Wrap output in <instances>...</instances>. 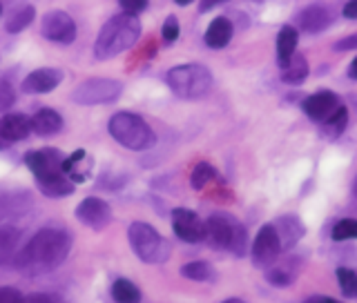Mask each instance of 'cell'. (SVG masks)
<instances>
[{"instance_id":"obj_22","label":"cell","mask_w":357,"mask_h":303,"mask_svg":"<svg viewBox=\"0 0 357 303\" xmlns=\"http://www.w3.org/2000/svg\"><path fill=\"white\" fill-rule=\"evenodd\" d=\"M232 40V22L228 18H215L206 29V45L212 49H221Z\"/></svg>"},{"instance_id":"obj_16","label":"cell","mask_w":357,"mask_h":303,"mask_svg":"<svg viewBox=\"0 0 357 303\" xmlns=\"http://www.w3.org/2000/svg\"><path fill=\"white\" fill-rule=\"evenodd\" d=\"M31 132V118L25 114H5L0 118V139L3 141H22Z\"/></svg>"},{"instance_id":"obj_12","label":"cell","mask_w":357,"mask_h":303,"mask_svg":"<svg viewBox=\"0 0 357 303\" xmlns=\"http://www.w3.org/2000/svg\"><path fill=\"white\" fill-rule=\"evenodd\" d=\"M76 219L92 230H103L112 221V208L105 203L103 199L89 196V199L81 201V205L76 208Z\"/></svg>"},{"instance_id":"obj_14","label":"cell","mask_w":357,"mask_h":303,"mask_svg":"<svg viewBox=\"0 0 357 303\" xmlns=\"http://www.w3.org/2000/svg\"><path fill=\"white\" fill-rule=\"evenodd\" d=\"M340 107V98L333 92H317L304 100V111L312 121H328Z\"/></svg>"},{"instance_id":"obj_2","label":"cell","mask_w":357,"mask_h":303,"mask_svg":"<svg viewBox=\"0 0 357 303\" xmlns=\"http://www.w3.org/2000/svg\"><path fill=\"white\" fill-rule=\"evenodd\" d=\"M141 36V20L132 14H116L112 16L103 29L98 31L94 42V56L98 61H109L114 56L130 49Z\"/></svg>"},{"instance_id":"obj_34","label":"cell","mask_w":357,"mask_h":303,"mask_svg":"<svg viewBox=\"0 0 357 303\" xmlns=\"http://www.w3.org/2000/svg\"><path fill=\"white\" fill-rule=\"evenodd\" d=\"M119 5L123 7V14L139 16L141 11L148 7V0H119Z\"/></svg>"},{"instance_id":"obj_32","label":"cell","mask_w":357,"mask_h":303,"mask_svg":"<svg viewBox=\"0 0 357 303\" xmlns=\"http://www.w3.org/2000/svg\"><path fill=\"white\" fill-rule=\"evenodd\" d=\"M163 40L170 45V42H174L176 38H178V20L174 18V16H167L165 18V22H163Z\"/></svg>"},{"instance_id":"obj_5","label":"cell","mask_w":357,"mask_h":303,"mask_svg":"<svg viewBox=\"0 0 357 303\" xmlns=\"http://www.w3.org/2000/svg\"><path fill=\"white\" fill-rule=\"evenodd\" d=\"M128 239L134 254L145 263H165L170 259V245L148 223H132L128 230Z\"/></svg>"},{"instance_id":"obj_21","label":"cell","mask_w":357,"mask_h":303,"mask_svg":"<svg viewBox=\"0 0 357 303\" xmlns=\"http://www.w3.org/2000/svg\"><path fill=\"white\" fill-rule=\"evenodd\" d=\"M38 189L50 199H61L74 192V181L67 174H56L50 178H36Z\"/></svg>"},{"instance_id":"obj_18","label":"cell","mask_w":357,"mask_h":303,"mask_svg":"<svg viewBox=\"0 0 357 303\" xmlns=\"http://www.w3.org/2000/svg\"><path fill=\"white\" fill-rule=\"evenodd\" d=\"M277 234H279V241H282V248L288 250V248H293V245L304 237V226H301V221L297 217H282L279 221L273 223Z\"/></svg>"},{"instance_id":"obj_3","label":"cell","mask_w":357,"mask_h":303,"mask_svg":"<svg viewBox=\"0 0 357 303\" xmlns=\"http://www.w3.org/2000/svg\"><path fill=\"white\" fill-rule=\"evenodd\" d=\"M107 130L116 143H121L123 148L134 150V152L150 150L156 143L152 127L141 116L132 114V111H119V114H114L109 118Z\"/></svg>"},{"instance_id":"obj_23","label":"cell","mask_w":357,"mask_h":303,"mask_svg":"<svg viewBox=\"0 0 357 303\" xmlns=\"http://www.w3.org/2000/svg\"><path fill=\"white\" fill-rule=\"evenodd\" d=\"M308 76V63L301 54H295L290 63L282 70V81L288 85H301Z\"/></svg>"},{"instance_id":"obj_28","label":"cell","mask_w":357,"mask_h":303,"mask_svg":"<svg viewBox=\"0 0 357 303\" xmlns=\"http://www.w3.org/2000/svg\"><path fill=\"white\" fill-rule=\"evenodd\" d=\"M337 281L340 290L346 299H355L357 297V272L349 270V267H340L337 270Z\"/></svg>"},{"instance_id":"obj_15","label":"cell","mask_w":357,"mask_h":303,"mask_svg":"<svg viewBox=\"0 0 357 303\" xmlns=\"http://www.w3.org/2000/svg\"><path fill=\"white\" fill-rule=\"evenodd\" d=\"M297 22H299V27L304 29V31L319 33V31H324L333 22V14L324 5H310V7L299 11Z\"/></svg>"},{"instance_id":"obj_40","label":"cell","mask_w":357,"mask_h":303,"mask_svg":"<svg viewBox=\"0 0 357 303\" xmlns=\"http://www.w3.org/2000/svg\"><path fill=\"white\" fill-rule=\"evenodd\" d=\"M219 3H223V0H201L199 11H208V9H212V7H217Z\"/></svg>"},{"instance_id":"obj_17","label":"cell","mask_w":357,"mask_h":303,"mask_svg":"<svg viewBox=\"0 0 357 303\" xmlns=\"http://www.w3.org/2000/svg\"><path fill=\"white\" fill-rule=\"evenodd\" d=\"M20 250V230L11 226L0 228V265H16Z\"/></svg>"},{"instance_id":"obj_19","label":"cell","mask_w":357,"mask_h":303,"mask_svg":"<svg viewBox=\"0 0 357 303\" xmlns=\"http://www.w3.org/2000/svg\"><path fill=\"white\" fill-rule=\"evenodd\" d=\"M61 127H63V116L50 107L38 109L36 114L31 116V130L36 132L38 137H52V134L61 132Z\"/></svg>"},{"instance_id":"obj_24","label":"cell","mask_w":357,"mask_h":303,"mask_svg":"<svg viewBox=\"0 0 357 303\" xmlns=\"http://www.w3.org/2000/svg\"><path fill=\"white\" fill-rule=\"evenodd\" d=\"M112 299L116 303H139L141 293L132 281H128V279H116V281L112 283Z\"/></svg>"},{"instance_id":"obj_31","label":"cell","mask_w":357,"mask_h":303,"mask_svg":"<svg viewBox=\"0 0 357 303\" xmlns=\"http://www.w3.org/2000/svg\"><path fill=\"white\" fill-rule=\"evenodd\" d=\"M324 123H326V132L331 134V137H340V134L346 130V123H349V111H346V107L340 105L337 109H335V114Z\"/></svg>"},{"instance_id":"obj_30","label":"cell","mask_w":357,"mask_h":303,"mask_svg":"<svg viewBox=\"0 0 357 303\" xmlns=\"http://www.w3.org/2000/svg\"><path fill=\"white\" fill-rule=\"evenodd\" d=\"M333 241H349V239H357V221L355 219H344L331 232Z\"/></svg>"},{"instance_id":"obj_44","label":"cell","mask_w":357,"mask_h":303,"mask_svg":"<svg viewBox=\"0 0 357 303\" xmlns=\"http://www.w3.org/2000/svg\"><path fill=\"white\" fill-rule=\"evenodd\" d=\"M353 192H355V196H357V178H355V185H353Z\"/></svg>"},{"instance_id":"obj_4","label":"cell","mask_w":357,"mask_h":303,"mask_svg":"<svg viewBox=\"0 0 357 303\" xmlns=\"http://www.w3.org/2000/svg\"><path fill=\"white\" fill-rule=\"evenodd\" d=\"M167 85L178 98L197 100L210 94L212 89V74L204 65H178L167 72Z\"/></svg>"},{"instance_id":"obj_6","label":"cell","mask_w":357,"mask_h":303,"mask_svg":"<svg viewBox=\"0 0 357 303\" xmlns=\"http://www.w3.org/2000/svg\"><path fill=\"white\" fill-rule=\"evenodd\" d=\"M245 239H248V234H245L243 226L228 215H212L206 221V241L215 248L241 254L245 248Z\"/></svg>"},{"instance_id":"obj_27","label":"cell","mask_w":357,"mask_h":303,"mask_svg":"<svg viewBox=\"0 0 357 303\" xmlns=\"http://www.w3.org/2000/svg\"><path fill=\"white\" fill-rule=\"evenodd\" d=\"M217 178V172L212 170V165H208L206 161H201L195 165V170H192V187L195 189H204L208 187L212 181Z\"/></svg>"},{"instance_id":"obj_26","label":"cell","mask_w":357,"mask_h":303,"mask_svg":"<svg viewBox=\"0 0 357 303\" xmlns=\"http://www.w3.org/2000/svg\"><path fill=\"white\" fill-rule=\"evenodd\" d=\"M181 274L185 279H192V281H212L215 279V272H212V265L206 261H192L185 263L181 267Z\"/></svg>"},{"instance_id":"obj_39","label":"cell","mask_w":357,"mask_h":303,"mask_svg":"<svg viewBox=\"0 0 357 303\" xmlns=\"http://www.w3.org/2000/svg\"><path fill=\"white\" fill-rule=\"evenodd\" d=\"M304 303H340V301H335L333 297H321V295H317V297H308Z\"/></svg>"},{"instance_id":"obj_1","label":"cell","mask_w":357,"mask_h":303,"mask_svg":"<svg viewBox=\"0 0 357 303\" xmlns=\"http://www.w3.org/2000/svg\"><path fill=\"white\" fill-rule=\"evenodd\" d=\"M70 248L72 237L65 230H40L20 250L16 267L29 274L52 272L67 259Z\"/></svg>"},{"instance_id":"obj_11","label":"cell","mask_w":357,"mask_h":303,"mask_svg":"<svg viewBox=\"0 0 357 303\" xmlns=\"http://www.w3.org/2000/svg\"><path fill=\"white\" fill-rule=\"evenodd\" d=\"M172 230L185 243L206 241V223L197 217V212L178 208L172 212Z\"/></svg>"},{"instance_id":"obj_38","label":"cell","mask_w":357,"mask_h":303,"mask_svg":"<svg viewBox=\"0 0 357 303\" xmlns=\"http://www.w3.org/2000/svg\"><path fill=\"white\" fill-rule=\"evenodd\" d=\"M22 303H54V299L47 295H29L22 299Z\"/></svg>"},{"instance_id":"obj_9","label":"cell","mask_w":357,"mask_h":303,"mask_svg":"<svg viewBox=\"0 0 357 303\" xmlns=\"http://www.w3.org/2000/svg\"><path fill=\"white\" fill-rule=\"evenodd\" d=\"M40 31H43V36L52 42L70 45L76 38V22L72 20L70 14H65V11H50V14L43 16Z\"/></svg>"},{"instance_id":"obj_20","label":"cell","mask_w":357,"mask_h":303,"mask_svg":"<svg viewBox=\"0 0 357 303\" xmlns=\"http://www.w3.org/2000/svg\"><path fill=\"white\" fill-rule=\"evenodd\" d=\"M297 29L295 27H290V25H284L282 29H279V36H277V63L279 67H284L290 63V59L295 56L297 52Z\"/></svg>"},{"instance_id":"obj_42","label":"cell","mask_w":357,"mask_h":303,"mask_svg":"<svg viewBox=\"0 0 357 303\" xmlns=\"http://www.w3.org/2000/svg\"><path fill=\"white\" fill-rule=\"evenodd\" d=\"M174 3H176V5H181V7H185V5L192 3V0H174Z\"/></svg>"},{"instance_id":"obj_45","label":"cell","mask_w":357,"mask_h":303,"mask_svg":"<svg viewBox=\"0 0 357 303\" xmlns=\"http://www.w3.org/2000/svg\"><path fill=\"white\" fill-rule=\"evenodd\" d=\"M0 14H3V5H0Z\"/></svg>"},{"instance_id":"obj_8","label":"cell","mask_w":357,"mask_h":303,"mask_svg":"<svg viewBox=\"0 0 357 303\" xmlns=\"http://www.w3.org/2000/svg\"><path fill=\"white\" fill-rule=\"evenodd\" d=\"M282 241H279V234L275 226H264L257 232V239L252 243V263L257 267H271L279 254H282Z\"/></svg>"},{"instance_id":"obj_13","label":"cell","mask_w":357,"mask_h":303,"mask_svg":"<svg viewBox=\"0 0 357 303\" xmlns=\"http://www.w3.org/2000/svg\"><path fill=\"white\" fill-rule=\"evenodd\" d=\"M63 83V72L45 67V70L31 72L25 81H22V92L25 94H47L54 87H59Z\"/></svg>"},{"instance_id":"obj_29","label":"cell","mask_w":357,"mask_h":303,"mask_svg":"<svg viewBox=\"0 0 357 303\" xmlns=\"http://www.w3.org/2000/svg\"><path fill=\"white\" fill-rule=\"evenodd\" d=\"M266 279H268V281H271L273 286H277V288H288L290 283H293L295 272H293V270H288L286 265H275V267H271V270L266 272Z\"/></svg>"},{"instance_id":"obj_33","label":"cell","mask_w":357,"mask_h":303,"mask_svg":"<svg viewBox=\"0 0 357 303\" xmlns=\"http://www.w3.org/2000/svg\"><path fill=\"white\" fill-rule=\"evenodd\" d=\"M14 100H16V94H14V89H11V85L0 81V111L9 109L14 105Z\"/></svg>"},{"instance_id":"obj_10","label":"cell","mask_w":357,"mask_h":303,"mask_svg":"<svg viewBox=\"0 0 357 303\" xmlns=\"http://www.w3.org/2000/svg\"><path fill=\"white\" fill-rule=\"evenodd\" d=\"M25 163H27V167L33 172V176H36V178H50V176H56V174H65L63 172L65 156L59 150H52V148L27 152Z\"/></svg>"},{"instance_id":"obj_41","label":"cell","mask_w":357,"mask_h":303,"mask_svg":"<svg viewBox=\"0 0 357 303\" xmlns=\"http://www.w3.org/2000/svg\"><path fill=\"white\" fill-rule=\"evenodd\" d=\"M349 76L351 78H355V81H357V56H355V61L351 63V67H349Z\"/></svg>"},{"instance_id":"obj_37","label":"cell","mask_w":357,"mask_h":303,"mask_svg":"<svg viewBox=\"0 0 357 303\" xmlns=\"http://www.w3.org/2000/svg\"><path fill=\"white\" fill-rule=\"evenodd\" d=\"M342 11H344V18H357V0H349Z\"/></svg>"},{"instance_id":"obj_36","label":"cell","mask_w":357,"mask_h":303,"mask_svg":"<svg viewBox=\"0 0 357 303\" xmlns=\"http://www.w3.org/2000/svg\"><path fill=\"white\" fill-rule=\"evenodd\" d=\"M335 49H340V52L357 49V33H353V36H344L342 40H337L335 42Z\"/></svg>"},{"instance_id":"obj_7","label":"cell","mask_w":357,"mask_h":303,"mask_svg":"<svg viewBox=\"0 0 357 303\" xmlns=\"http://www.w3.org/2000/svg\"><path fill=\"white\" fill-rule=\"evenodd\" d=\"M123 85L119 81H109V78H89V81L81 83L72 98L78 105H100V103H112L121 96Z\"/></svg>"},{"instance_id":"obj_25","label":"cell","mask_w":357,"mask_h":303,"mask_svg":"<svg viewBox=\"0 0 357 303\" xmlns=\"http://www.w3.org/2000/svg\"><path fill=\"white\" fill-rule=\"evenodd\" d=\"M33 18H36V9H33L31 5H27V7L14 11V14H11V18H7V25L5 27H7V31L16 33V31H22L25 27H29Z\"/></svg>"},{"instance_id":"obj_43","label":"cell","mask_w":357,"mask_h":303,"mask_svg":"<svg viewBox=\"0 0 357 303\" xmlns=\"http://www.w3.org/2000/svg\"><path fill=\"white\" fill-rule=\"evenodd\" d=\"M221 303H245V301H241V299H226V301H221Z\"/></svg>"},{"instance_id":"obj_35","label":"cell","mask_w":357,"mask_h":303,"mask_svg":"<svg viewBox=\"0 0 357 303\" xmlns=\"http://www.w3.org/2000/svg\"><path fill=\"white\" fill-rule=\"evenodd\" d=\"M0 303H22V295L14 288H0Z\"/></svg>"}]
</instances>
